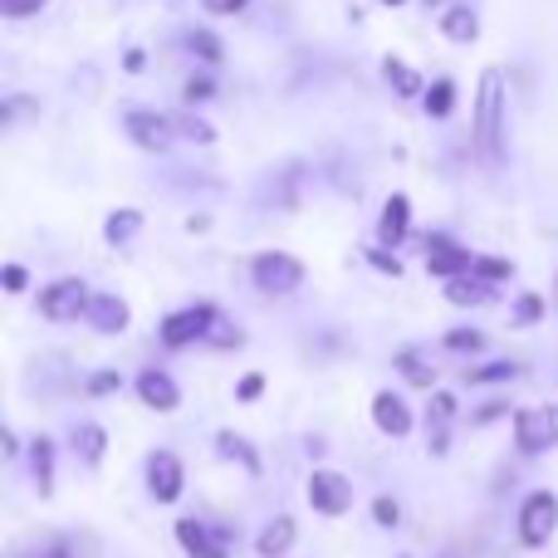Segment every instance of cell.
<instances>
[{
    "instance_id": "20",
    "label": "cell",
    "mask_w": 558,
    "mask_h": 558,
    "mask_svg": "<svg viewBox=\"0 0 558 558\" xmlns=\"http://www.w3.org/2000/svg\"><path fill=\"white\" fill-rule=\"evenodd\" d=\"M216 446H221V456H231V461H241L251 475H260V451H255L245 436H235V432H221L216 436Z\"/></svg>"
},
{
    "instance_id": "4",
    "label": "cell",
    "mask_w": 558,
    "mask_h": 558,
    "mask_svg": "<svg viewBox=\"0 0 558 558\" xmlns=\"http://www.w3.org/2000/svg\"><path fill=\"white\" fill-rule=\"evenodd\" d=\"M88 304H94V299H88L84 279H54V284L39 289V314L54 318V324H64V318L88 314Z\"/></svg>"
},
{
    "instance_id": "35",
    "label": "cell",
    "mask_w": 558,
    "mask_h": 558,
    "mask_svg": "<svg viewBox=\"0 0 558 558\" xmlns=\"http://www.w3.org/2000/svg\"><path fill=\"white\" fill-rule=\"evenodd\" d=\"M251 0H206V10H216V15H235V10H245Z\"/></svg>"
},
{
    "instance_id": "28",
    "label": "cell",
    "mask_w": 558,
    "mask_h": 558,
    "mask_svg": "<svg viewBox=\"0 0 558 558\" xmlns=\"http://www.w3.org/2000/svg\"><path fill=\"white\" fill-rule=\"evenodd\" d=\"M373 520L383 524V530H392V524L402 520V505H397L392 495H383V500H373Z\"/></svg>"
},
{
    "instance_id": "30",
    "label": "cell",
    "mask_w": 558,
    "mask_h": 558,
    "mask_svg": "<svg viewBox=\"0 0 558 558\" xmlns=\"http://www.w3.org/2000/svg\"><path fill=\"white\" fill-rule=\"evenodd\" d=\"M451 416H456V397H451V392H436V397H432V422L446 426Z\"/></svg>"
},
{
    "instance_id": "36",
    "label": "cell",
    "mask_w": 558,
    "mask_h": 558,
    "mask_svg": "<svg viewBox=\"0 0 558 558\" xmlns=\"http://www.w3.org/2000/svg\"><path fill=\"white\" fill-rule=\"evenodd\" d=\"M514 373V363H495V367H485V373H475L471 383H490V377H510Z\"/></svg>"
},
{
    "instance_id": "14",
    "label": "cell",
    "mask_w": 558,
    "mask_h": 558,
    "mask_svg": "<svg viewBox=\"0 0 558 558\" xmlns=\"http://www.w3.org/2000/svg\"><path fill=\"white\" fill-rule=\"evenodd\" d=\"M294 520L289 514H275L270 524L260 530V539H255V549H260V558H284L289 549H294Z\"/></svg>"
},
{
    "instance_id": "2",
    "label": "cell",
    "mask_w": 558,
    "mask_h": 558,
    "mask_svg": "<svg viewBox=\"0 0 558 558\" xmlns=\"http://www.w3.org/2000/svg\"><path fill=\"white\" fill-rule=\"evenodd\" d=\"M558 530V495L554 490H534L530 500L520 505V544L530 549H544Z\"/></svg>"
},
{
    "instance_id": "17",
    "label": "cell",
    "mask_w": 558,
    "mask_h": 558,
    "mask_svg": "<svg viewBox=\"0 0 558 558\" xmlns=\"http://www.w3.org/2000/svg\"><path fill=\"white\" fill-rule=\"evenodd\" d=\"M88 318H94L104 333H118V328H128V304L113 294H98L94 304H88Z\"/></svg>"
},
{
    "instance_id": "41",
    "label": "cell",
    "mask_w": 558,
    "mask_h": 558,
    "mask_svg": "<svg viewBox=\"0 0 558 558\" xmlns=\"http://www.w3.org/2000/svg\"><path fill=\"white\" fill-rule=\"evenodd\" d=\"M387 5H402V0H387Z\"/></svg>"
},
{
    "instance_id": "7",
    "label": "cell",
    "mask_w": 558,
    "mask_h": 558,
    "mask_svg": "<svg viewBox=\"0 0 558 558\" xmlns=\"http://www.w3.org/2000/svg\"><path fill=\"white\" fill-rule=\"evenodd\" d=\"M182 485H186V471L172 451H153L147 456V490H153L157 505H172L182 500Z\"/></svg>"
},
{
    "instance_id": "37",
    "label": "cell",
    "mask_w": 558,
    "mask_h": 558,
    "mask_svg": "<svg viewBox=\"0 0 558 558\" xmlns=\"http://www.w3.org/2000/svg\"><path fill=\"white\" fill-rule=\"evenodd\" d=\"M373 265H377L383 275H397V270H402V265H397V255H387V251H373Z\"/></svg>"
},
{
    "instance_id": "15",
    "label": "cell",
    "mask_w": 558,
    "mask_h": 558,
    "mask_svg": "<svg viewBox=\"0 0 558 558\" xmlns=\"http://www.w3.org/2000/svg\"><path fill=\"white\" fill-rule=\"evenodd\" d=\"M29 471H35L39 495H54V441H49V436H35V446H29Z\"/></svg>"
},
{
    "instance_id": "9",
    "label": "cell",
    "mask_w": 558,
    "mask_h": 558,
    "mask_svg": "<svg viewBox=\"0 0 558 558\" xmlns=\"http://www.w3.org/2000/svg\"><path fill=\"white\" fill-rule=\"evenodd\" d=\"M177 544L186 549V558H231L226 534L206 530L202 520H177Z\"/></svg>"
},
{
    "instance_id": "39",
    "label": "cell",
    "mask_w": 558,
    "mask_h": 558,
    "mask_svg": "<svg viewBox=\"0 0 558 558\" xmlns=\"http://www.w3.org/2000/svg\"><path fill=\"white\" fill-rule=\"evenodd\" d=\"M206 94H211V84H206V78H192V84H186V98H192V104H196V98H206Z\"/></svg>"
},
{
    "instance_id": "13",
    "label": "cell",
    "mask_w": 558,
    "mask_h": 558,
    "mask_svg": "<svg viewBox=\"0 0 558 558\" xmlns=\"http://www.w3.org/2000/svg\"><path fill=\"white\" fill-rule=\"evenodd\" d=\"M373 422H377V432H387V436H407V432H412V412H407V402H402V397H392V392H377L373 397Z\"/></svg>"
},
{
    "instance_id": "25",
    "label": "cell",
    "mask_w": 558,
    "mask_h": 558,
    "mask_svg": "<svg viewBox=\"0 0 558 558\" xmlns=\"http://www.w3.org/2000/svg\"><path fill=\"white\" fill-rule=\"evenodd\" d=\"M481 343L485 338L475 333V328H456V333H446V348H451V353H475Z\"/></svg>"
},
{
    "instance_id": "5",
    "label": "cell",
    "mask_w": 558,
    "mask_h": 558,
    "mask_svg": "<svg viewBox=\"0 0 558 558\" xmlns=\"http://www.w3.org/2000/svg\"><path fill=\"white\" fill-rule=\"evenodd\" d=\"M308 505H314L318 514H328V520L348 514V510H353V485H348V475L314 471V475H308Z\"/></svg>"
},
{
    "instance_id": "24",
    "label": "cell",
    "mask_w": 558,
    "mask_h": 558,
    "mask_svg": "<svg viewBox=\"0 0 558 558\" xmlns=\"http://www.w3.org/2000/svg\"><path fill=\"white\" fill-rule=\"evenodd\" d=\"M137 221H143L137 211H113L108 216V241H128V235L137 231Z\"/></svg>"
},
{
    "instance_id": "23",
    "label": "cell",
    "mask_w": 558,
    "mask_h": 558,
    "mask_svg": "<svg viewBox=\"0 0 558 558\" xmlns=\"http://www.w3.org/2000/svg\"><path fill=\"white\" fill-rule=\"evenodd\" d=\"M397 367H402V373L412 377V383H422V387H432V383H436V367H432V363H422L416 353H402V357H397Z\"/></svg>"
},
{
    "instance_id": "38",
    "label": "cell",
    "mask_w": 558,
    "mask_h": 558,
    "mask_svg": "<svg viewBox=\"0 0 558 558\" xmlns=\"http://www.w3.org/2000/svg\"><path fill=\"white\" fill-rule=\"evenodd\" d=\"M182 128H186L192 137H202V143H211V128H206L202 118H182Z\"/></svg>"
},
{
    "instance_id": "29",
    "label": "cell",
    "mask_w": 558,
    "mask_h": 558,
    "mask_svg": "<svg viewBox=\"0 0 558 558\" xmlns=\"http://www.w3.org/2000/svg\"><path fill=\"white\" fill-rule=\"evenodd\" d=\"M118 387H123V377H118L113 367H104V373L88 377V392H94V397H108V392H118Z\"/></svg>"
},
{
    "instance_id": "12",
    "label": "cell",
    "mask_w": 558,
    "mask_h": 558,
    "mask_svg": "<svg viewBox=\"0 0 558 558\" xmlns=\"http://www.w3.org/2000/svg\"><path fill=\"white\" fill-rule=\"evenodd\" d=\"M137 397H143L153 412H172L177 402H182V392H177V383L167 373H157V367H147L143 377H137Z\"/></svg>"
},
{
    "instance_id": "10",
    "label": "cell",
    "mask_w": 558,
    "mask_h": 558,
    "mask_svg": "<svg viewBox=\"0 0 558 558\" xmlns=\"http://www.w3.org/2000/svg\"><path fill=\"white\" fill-rule=\"evenodd\" d=\"M123 123H128V133H133V143L147 147V153H162V147L172 143V123L157 118V113H147V108H128Z\"/></svg>"
},
{
    "instance_id": "26",
    "label": "cell",
    "mask_w": 558,
    "mask_h": 558,
    "mask_svg": "<svg viewBox=\"0 0 558 558\" xmlns=\"http://www.w3.org/2000/svg\"><path fill=\"white\" fill-rule=\"evenodd\" d=\"M192 49L206 59V64H221V39L206 35V29H196V35H192Z\"/></svg>"
},
{
    "instance_id": "21",
    "label": "cell",
    "mask_w": 558,
    "mask_h": 558,
    "mask_svg": "<svg viewBox=\"0 0 558 558\" xmlns=\"http://www.w3.org/2000/svg\"><path fill=\"white\" fill-rule=\"evenodd\" d=\"M407 211H412V206H407V196H392V202L383 206V241H407V231H412V226H407Z\"/></svg>"
},
{
    "instance_id": "33",
    "label": "cell",
    "mask_w": 558,
    "mask_h": 558,
    "mask_svg": "<svg viewBox=\"0 0 558 558\" xmlns=\"http://www.w3.org/2000/svg\"><path fill=\"white\" fill-rule=\"evenodd\" d=\"M260 392H265V377L260 373H245L241 377V402H255Z\"/></svg>"
},
{
    "instance_id": "3",
    "label": "cell",
    "mask_w": 558,
    "mask_h": 558,
    "mask_svg": "<svg viewBox=\"0 0 558 558\" xmlns=\"http://www.w3.org/2000/svg\"><path fill=\"white\" fill-rule=\"evenodd\" d=\"M514 441L524 456H539L558 446V407H530V412L514 416Z\"/></svg>"
},
{
    "instance_id": "32",
    "label": "cell",
    "mask_w": 558,
    "mask_h": 558,
    "mask_svg": "<svg viewBox=\"0 0 558 558\" xmlns=\"http://www.w3.org/2000/svg\"><path fill=\"white\" fill-rule=\"evenodd\" d=\"M39 5H45V0H0V10H5L10 20H20V15H35Z\"/></svg>"
},
{
    "instance_id": "16",
    "label": "cell",
    "mask_w": 558,
    "mask_h": 558,
    "mask_svg": "<svg viewBox=\"0 0 558 558\" xmlns=\"http://www.w3.org/2000/svg\"><path fill=\"white\" fill-rule=\"evenodd\" d=\"M74 451H78V461H84V465H98V461H104V451H108L104 426H98V422H78V426H74Z\"/></svg>"
},
{
    "instance_id": "1",
    "label": "cell",
    "mask_w": 558,
    "mask_h": 558,
    "mask_svg": "<svg viewBox=\"0 0 558 558\" xmlns=\"http://www.w3.org/2000/svg\"><path fill=\"white\" fill-rule=\"evenodd\" d=\"M475 147L485 162L505 157V74L485 69L481 74V94H475Z\"/></svg>"
},
{
    "instance_id": "8",
    "label": "cell",
    "mask_w": 558,
    "mask_h": 558,
    "mask_svg": "<svg viewBox=\"0 0 558 558\" xmlns=\"http://www.w3.org/2000/svg\"><path fill=\"white\" fill-rule=\"evenodd\" d=\"M211 324H216L211 304H192V308H182V314H167L162 318V343L167 348H186V343H196V338H206V328Z\"/></svg>"
},
{
    "instance_id": "11",
    "label": "cell",
    "mask_w": 558,
    "mask_h": 558,
    "mask_svg": "<svg viewBox=\"0 0 558 558\" xmlns=\"http://www.w3.org/2000/svg\"><path fill=\"white\" fill-rule=\"evenodd\" d=\"M426 265H432L436 275H451V279H461L465 270H475L471 255H465L456 241H446V235H432V241H426Z\"/></svg>"
},
{
    "instance_id": "31",
    "label": "cell",
    "mask_w": 558,
    "mask_h": 558,
    "mask_svg": "<svg viewBox=\"0 0 558 558\" xmlns=\"http://www.w3.org/2000/svg\"><path fill=\"white\" fill-rule=\"evenodd\" d=\"M475 275H481L485 284H490V279H510V265L505 260H475Z\"/></svg>"
},
{
    "instance_id": "27",
    "label": "cell",
    "mask_w": 558,
    "mask_h": 558,
    "mask_svg": "<svg viewBox=\"0 0 558 558\" xmlns=\"http://www.w3.org/2000/svg\"><path fill=\"white\" fill-rule=\"evenodd\" d=\"M387 78H392V84H397V94H416V88H422V84H416V74H412V69H407V64H397V59H387Z\"/></svg>"
},
{
    "instance_id": "18",
    "label": "cell",
    "mask_w": 558,
    "mask_h": 558,
    "mask_svg": "<svg viewBox=\"0 0 558 558\" xmlns=\"http://www.w3.org/2000/svg\"><path fill=\"white\" fill-rule=\"evenodd\" d=\"M446 294H451V304H490V294L495 289L485 284L481 275H461V279H451V284H446Z\"/></svg>"
},
{
    "instance_id": "40",
    "label": "cell",
    "mask_w": 558,
    "mask_h": 558,
    "mask_svg": "<svg viewBox=\"0 0 558 558\" xmlns=\"http://www.w3.org/2000/svg\"><path fill=\"white\" fill-rule=\"evenodd\" d=\"M5 289H25V270H20V265H10L5 270Z\"/></svg>"
},
{
    "instance_id": "6",
    "label": "cell",
    "mask_w": 558,
    "mask_h": 558,
    "mask_svg": "<svg viewBox=\"0 0 558 558\" xmlns=\"http://www.w3.org/2000/svg\"><path fill=\"white\" fill-rule=\"evenodd\" d=\"M251 275L265 294H289V289H299V279H304V265L284 251H265V255H255Z\"/></svg>"
},
{
    "instance_id": "22",
    "label": "cell",
    "mask_w": 558,
    "mask_h": 558,
    "mask_svg": "<svg viewBox=\"0 0 558 558\" xmlns=\"http://www.w3.org/2000/svg\"><path fill=\"white\" fill-rule=\"evenodd\" d=\"M451 104H456V88L446 84V78L426 88V113H432V118H446V113H451Z\"/></svg>"
},
{
    "instance_id": "34",
    "label": "cell",
    "mask_w": 558,
    "mask_h": 558,
    "mask_svg": "<svg viewBox=\"0 0 558 558\" xmlns=\"http://www.w3.org/2000/svg\"><path fill=\"white\" fill-rule=\"evenodd\" d=\"M544 314V299L539 294H524L520 299V324H530V318H539Z\"/></svg>"
},
{
    "instance_id": "19",
    "label": "cell",
    "mask_w": 558,
    "mask_h": 558,
    "mask_svg": "<svg viewBox=\"0 0 558 558\" xmlns=\"http://www.w3.org/2000/svg\"><path fill=\"white\" fill-rule=\"evenodd\" d=\"M441 29H446V39L465 45V39H475L481 20H475V10H471V5H456V10H446V15H441Z\"/></svg>"
}]
</instances>
